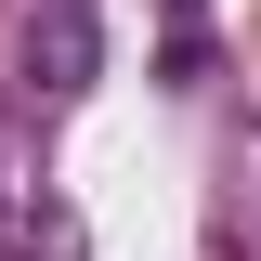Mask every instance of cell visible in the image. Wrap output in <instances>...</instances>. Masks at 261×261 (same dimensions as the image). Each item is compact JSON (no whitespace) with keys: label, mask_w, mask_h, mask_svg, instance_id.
<instances>
[{"label":"cell","mask_w":261,"mask_h":261,"mask_svg":"<svg viewBox=\"0 0 261 261\" xmlns=\"http://www.w3.org/2000/svg\"><path fill=\"white\" fill-rule=\"evenodd\" d=\"M27 79L39 92H92L105 79V13L92 0H39L27 13Z\"/></svg>","instance_id":"6da1fadb"}]
</instances>
